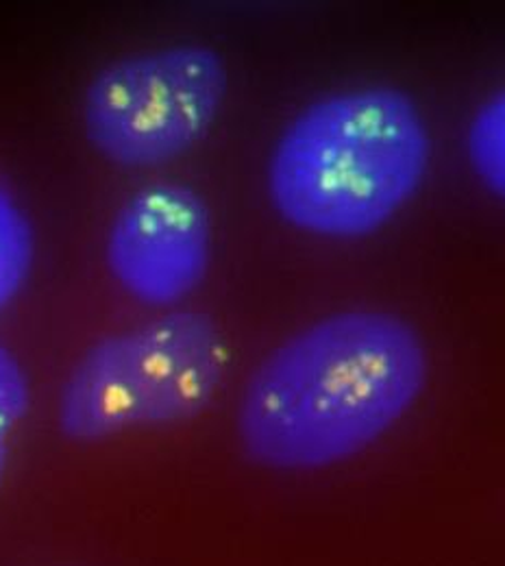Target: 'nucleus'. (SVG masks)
Here are the masks:
<instances>
[{
	"mask_svg": "<svg viewBox=\"0 0 505 566\" xmlns=\"http://www.w3.org/2000/svg\"><path fill=\"white\" fill-rule=\"evenodd\" d=\"M31 410V381L22 361L0 345V486L7 475L11 444Z\"/></svg>",
	"mask_w": 505,
	"mask_h": 566,
	"instance_id": "obj_8",
	"label": "nucleus"
},
{
	"mask_svg": "<svg viewBox=\"0 0 505 566\" xmlns=\"http://www.w3.org/2000/svg\"><path fill=\"white\" fill-rule=\"evenodd\" d=\"M214 222L206 199L177 181L150 184L116 212L107 233V269L138 303L175 310L206 282Z\"/></svg>",
	"mask_w": 505,
	"mask_h": 566,
	"instance_id": "obj_5",
	"label": "nucleus"
},
{
	"mask_svg": "<svg viewBox=\"0 0 505 566\" xmlns=\"http://www.w3.org/2000/svg\"><path fill=\"white\" fill-rule=\"evenodd\" d=\"M227 90V64L208 44L123 57L90 81L81 105L83 134L112 164L157 168L206 140Z\"/></svg>",
	"mask_w": 505,
	"mask_h": 566,
	"instance_id": "obj_4",
	"label": "nucleus"
},
{
	"mask_svg": "<svg viewBox=\"0 0 505 566\" xmlns=\"http://www.w3.org/2000/svg\"><path fill=\"white\" fill-rule=\"evenodd\" d=\"M466 159L477 181L505 203V87L473 114L466 129Z\"/></svg>",
	"mask_w": 505,
	"mask_h": 566,
	"instance_id": "obj_7",
	"label": "nucleus"
},
{
	"mask_svg": "<svg viewBox=\"0 0 505 566\" xmlns=\"http://www.w3.org/2000/svg\"><path fill=\"white\" fill-rule=\"evenodd\" d=\"M428 381L430 352L408 318L375 307L334 312L253 368L238 401V440L257 467L325 471L403 423Z\"/></svg>",
	"mask_w": 505,
	"mask_h": 566,
	"instance_id": "obj_1",
	"label": "nucleus"
},
{
	"mask_svg": "<svg viewBox=\"0 0 505 566\" xmlns=\"http://www.w3.org/2000/svg\"><path fill=\"white\" fill-rule=\"evenodd\" d=\"M432 134L394 85H361L305 105L275 142L266 188L277 216L314 238L364 240L421 192Z\"/></svg>",
	"mask_w": 505,
	"mask_h": 566,
	"instance_id": "obj_2",
	"label": "nucleus"
},
{
	"mask_svg": "<svg viewBox=\"0 0 505 566\" xmlns=\"http://www.w3.org/2000/svg\"><path fill=\"white\" fill-rule=\"evenodd\" d=\"M229 345L217 321L168 310L105 336L69 370L57 397V427L81 444L136 429L190 423L217 399Z\"/></svg>",
	"mask_w": 505,
	"mask_h": 566,
	"instance_id": "obj_3",
	"label": "nucleus"
},
{
	"mask_svg": "<svg viewBox=\"0 0 505 566\" xmlns=\"http://www.w3.org/2000/svg\"><path fill=\"white\" fill-rule=\"evenodd\" d=\"M35 260V231L15 195L0 184V314L29 282Z\"/></svg>",
	"mask_w": 505,
	"mask_h": 566,
	"instance_id": "obj_6",
	"label": "nucleus"
}]
</instances>
